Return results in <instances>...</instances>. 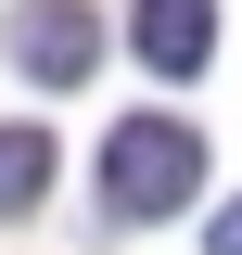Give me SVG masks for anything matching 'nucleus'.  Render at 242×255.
I'll use <instances>...</instances> for the list:
<instances>
[{"label":"nucleus","instance_id":"20e7f679","mask_svg":"<svg viewBox=\"0 0 242 255\" xmlns=\"http://www.w3.org/2000/svg\"><path fill=\"white\" fill-rule=\"evenodd\" d=\"M51 191V128H0V217H26Z\"/></svg>","mask_w":242,"mask_h":255},{"label":"nucleus","instance_id":"7ed1b4c3","mask_svg":"<svg viewBox=\"0 0 242 255\" xmlns=\"http://www.w3.org/2000/svg\"><path fill=\"white\" fill-rule=\"evenodd\" d=\"M127 38H140L153 77H191L217 51V0H127Z\"/></svg>","mask_w":242,"mask_h":255},{"label":"nucleus","instance_id":"f03ea898","mask_svg":"<svg viewBox=\"0 0 242 255\" xmlns=\"http://www.w3.org/2000/svg\"><path fill=\"white\" fill-rule=\"evenodd\" d=\"M13 64H26L38 90H77L102 64V13L90 0H26V13H13Z\"/></svg>","mask_w":242,"mask_h":255},{"label":"nucleus","instance_id":"f257e3e1","mask_svg":"<svg viewBox=\"0 0 242 255\" xmlns=\"http://www.w3.org/2000/svg\"><path fill=\"white\" fill-rule=\"evenodd\" d=\"M191 191H204V140H191L179 115H115V140H102V204H115L127 230L179 217Z\"/></svg>","mask_w":242,"mask_h":255},{"label":"nucleus","instance_id":"39448f33","mask_svg":"<svg viewBox=\"0 0 242 255\" xmlns=\"http://www.w3.org/2000/svg\"><path fill=\"white\" fill-rule=\"evenodd\" d=\"M204 255H242V204H230V217H204Z\"/></svg>","mask_w":242,"mask_h":255}]
</instances>
